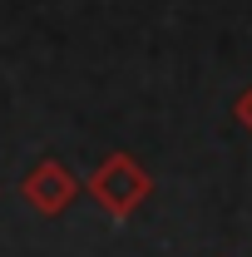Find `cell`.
<instances>
[{
	"mask_svg": "<svg viewBox=\"0 0 252 257\" xmlns=\"http://www.w3.org/2000/svg\"><path fill=\"white\" fill-rule=\"evenodd\" d=\"M79 193H89V198H94L104 218L129 223V218L149 203V193H154V173L134 159V154L119 149V154H104V163L89 168V178L79 183Z\"/></svg>",
	"mask_w": 252,
	"mask_h": 257,
	"instance_id": "6da1fadb",
	"label": "cell"
},
{
	"mask_svg": "<svg viewBox=\"0 0 252 257\" xmlns=\"http://www.w3.org/2000/svg\"><path fill=\"white\" fill-rule=\"evenodd\" d=\"M232 114H237V124H242V128L252 134V84L242 89V94H237V104H232Z\"/></svg>",
	"mask_w": 252,
	"mask_h": 257,
	"instance_id": "3957f363",
	"label": "cell"
},
{
	"mask_svg": "<svg viewBox=\"0 0 252 257\" xmlns=\"http://www.w3.org/2000/svg\"><path fill=\"white\" fill-rule=\"evenodd\" d=\"M20 198L30 203L40 218H60V213H69V203L79 198V173L60 159H40L20 178Z\"/></svg>",
	"mask_w": 252,
	"mask_h": 257,
	"instance_id": "7a4b0ae2",
	"label": "cell"
}]
</instances>
